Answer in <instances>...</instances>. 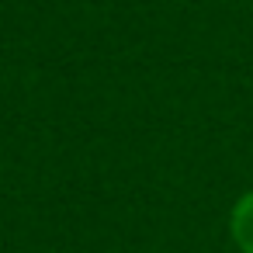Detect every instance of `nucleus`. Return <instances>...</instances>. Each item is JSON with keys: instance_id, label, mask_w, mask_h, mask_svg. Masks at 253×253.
Masks as SVG:
<instances>
[{"instance_id": "1", "label": "nucleus", "mask_w": 253, "mask_h": 253, "mask_svg": "<svg viewBox=\"0 0 253 253\" xmlns=\"http://www.w3.org/2000/svg\"><path fill=\"white\" fill-rule=\"evenodd\" d=\"M229 225H232V239H236L239 253H253V191L236 201Z\"/></svg>"}]
</instances>
